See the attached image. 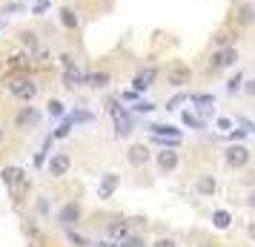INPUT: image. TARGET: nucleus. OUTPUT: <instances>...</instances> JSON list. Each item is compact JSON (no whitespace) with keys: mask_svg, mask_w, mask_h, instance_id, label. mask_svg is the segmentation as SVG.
Returning a JSON list of instances; mask_svg holds the SVG:
<instances>
[{"mask_svg":"<svg viewBox=\"0 0 255 247\" xmlns=\"http://www.w3.org/2000/svg\"><path fill=\"white\" fill-rule=\"evenodd\" d=\"M155 78H158V69L155 66H146V69H140L135 78H132V89L135 92H146L152 83H155Z\"/></svg>","mask_w":255,"mask_h":247,"instance_id":"39448f33","label":"nucleus"},{"mask_svg":"<svg viewBox=\"0 0 255 247\" xmlns=\"http://www.w3.org/2000/svg\"><path fill=\"white\" fill-rule=\"evenodd\" d=\"M195 187H198V193H201V196H215L218 184H215V178H212V176H201Z\"/></svg>","mask_w":255,"mask_h":247,"instance_id":"dca6fc26","label":"nucleus"},{"mask_svg":"<svg viewBox=\"0 0 255 247\" xmlns=\"http://www.w3.org/2000/svg\"><path fill=\"white\" fill-rule=\"evenodd\" d=\"M149 130H152V135H169V138H181V130H175V127H169V124H152Z\"/></svg>","mask_w":255,"mask_h":247,"instance_id":"a211bd4d","label":"nucleus"},{"mask_svg":"<svg viewBox=\"0 0 255 247\" xmlns=\"http://www.w3.org/2000/svg\"><path fill=\"white\" fill-rule=\"evenodd\" d=\"M235 60H238V49L235 46H221L212 60H209V72H221V69H230L235 66Z\"/></svg>","mask_w":255,"mask_h":247,"instance_id":"7ed1b4c3","label":"nucleus"},{"mask_svg":"<svg viewBox=\"0 0 255 247\" xmlns=\"http://www.w3.org/2000/svg\"><path fill=\"white\" fill-rule=\"evenodd\" d=\"M184 101H186V95H175L172 101H169V104H166V109H178V106L184 104Z\"/></svg>","mask_w":255,"mask_h":247,"instance_id":"c756f323","label":"nucleus"},{"mask_svg":"<svg viewBox=\"0 0 255 247\" xmlns=\"http://www.w3.org/2000/svg\"><path fill=\"white\" fill-rule=\"evenodd\" d=\"M155 247H175L172 239H161V242H155Z\"/></svg>","mask_w":255,"mask_h":247,"instance_id":"f704fd0d","label":"nucleus"},{"mask_svg":"<svg viewBox=\"0 0 255 247\" xmlns=\"http://www.w3.org/2000/svg\"><path fill=\"white\" fill-rule=\"evenodd\" d=\"M46 106H49V115H52V118H63V115H66V106L60 104L58 98H52Z\"/></svg>","mask_w":255,"mask_h":247,"instance_id":"4be33fe9","label":"nucleus"},{"mask_svg":"<svg viewBox=\"0 0 255 247\" xmlns=\"http://www.w3.org/2000/svg\"><path fill=\"white\" fill-rule=\"evenodd\" d=\"M224 158H227V164L235 167V170H241V167L250 164V150L244 147V144H232V147H227V153H224Z\"/></svg>","mask_w":255,"mask_h":247,"instance_id":"20e7f679","label":"nucleus"},{"mask_svg":"<svg viewBox=\"0 0 255 247\" xmlns=\"http://www.w3.org/2000/svg\"><path fill=\"white\" fill-rule=\"evenodd\" d=\"M247 204H250V207H255V193H250V199H247Z\"/></svg>","mask_w":255,"mask_h":247,"instance_id":"e433bc0d","label":"nucleus"},{"mask_svg":"<svg viewBox=\"0 0 255 247\" xmlns=\"http://www.w3.org/2000/svg\"><path fill=\"white\" fill-rule=\"evenodd\" d=\"M37 3H49V0H37Z\"/></svg>","mask_w":255,"mask_h":247,"instance_id":"4c0bfd02","label":"nucleus"},{"mask_svg":"<svg viewBox=\"0 0 255 247\" xmlns=\"http://www.w3.org/2000/svg\"><path fill=\"white\" fill-rule=\"evenodd\" d=\"M72 124H75V121H72V115H66V118H63V124L55 130V135H52V138H66V135H69V130H72Z\"/></svg>","mask_w":255,"mask_h":247,"instance_id":"5701e85b","label":"nucleus"},{"mask_svg":"<svg viewBox=\"0 0 255 247\" xmlns=\"http://www.w3.org/2000/svg\"><path fill=\"white\" fill-rule=\"evenodd\" d=\"M60 23L66 26V29H78V14L72 12V9H60Z\"/></svg>","mask_w":255,"mask_h":247,"instance_id":"412c9836","label":"nucleus"},{"mask_svg":"<svg viewBox=\"0 0 255 247\" xmlns=\"http://www.w3.org/2000/svg\"><path fill=\"white\" fill-rule=\"evenodd\" d=\"M184 124L192 127V130H201V127H204V121H201L198 115H192V112H184Z\"/></svg>","mask_w":255,"mask_h":247,"instance_id":"bb28decb","label":"nucleus"},{"mask_svg":"<svg viewBox=\"0 0 255 247\" xmlns=\"http://www.w3.org/2000/svg\"><path fill=\"white\" fill-rule=\"evenodd\" d=\"M0 178H3V184L9 187V193H12L14 201H23L26 190H29V178H26L23 167H3Z\"/></svg>","mask_w":255,"mask_h":247,"instance_id":"f257e3e1","label":"nucleus"},{"mask_svg":"<svg viewBox=\"0 0 255 247\" xmlns=\"http://www.w3.org/2000/svg\"><path fill=\"white\" fill-rule=\"evenodd\" d=\"M109 236H112V239H124V236H127V224L124 222H112L109 224Z\"/></svg>","mask_w":255,"mask_h":247,"instance_id":"393cba45","label":"nucleus"},{"mask_svg":"<svg viewBox=\"0 0 255 247\" xmlns=\"http://www.w3.org/2000/svg\"><path fill=\"white\" fill-rule=\"evenodd\" d=\"M118 184H121V176L106 173V176L101 178V184H98V199H112V193L118 190Z\"/></svg>","mask_w":255,"mask_h":247,"instance_id":"6e6552de","label":"nucleus"},{"mask_svg":"<svg viewBox=\"0 0 255 247\" xmlns=\"http://www.w3.org/2000/svg\"><path fill=\"white\" fill-rule=\"evenodd\" d=\"M0 141H3V130H0Z\"/></svg>","mask_w":255,"mask_h":247,"instance_id":"58836bf2","label":"nucleus"},{"mask_svg":"<svg viewBox=\"0 0 255 247\" xmlns=\"http://www.w3.org/2000/svg\"><path fill=\"white\" fill-rule=\"evenodd\" d=\"M155 109V104H149V101H138L135 104V112H152Z\"/></svg>","mask_w":255,"mask_h":247,"instance_id":"c85d7f7f","label":"nucleus"},{"mask_svg":"<svg viewBox=\"0 0 255 247\" xmlns=\"http://www.w3.org/2000/svg\"><path fill=\"white\" fill-rule=\"evenodd\" d=\"M201 247H212V245H201Z\"/></svg>","mask_w":255,"mask_h":247,"instance_id":"ea45409f","label":"nucleus"},{"mask_svg":"<svg viewBox=\"0 0 255 247\" xmlns=\"http://www.w3.org/2000/svg\"><path fill=\"white\" fill-rule=\"evenodd\" d=\"M212 224H215L218 230H227V227L232 224V216L227 210H215V213H212Z\"/></svg>","mask_w":255,"mask_h":247,"instance_id":"6ab92c4d","label":"nucleus"},{"mask_svg":"<svg viewBox=\"0 0 255 247\" xmlns=\"http://www.w3.org/2000/svg\"><path fill=\"white\" fill-rule=\"evenodd\" d=\"M83 81L89 83L92 89H104V86H109V81H112V78H109V72H92V75H86Z\"/></svg>","mask_w":255,"mask_h":247,"instance_id":"2eb2a0df","label":"nucleus"},{"mask_svg":"<svg viewBox=\"0 0 255 247\" xmlns=\"http://www.w3.org/2000/svg\"><path fill=\"white\" fill-rule=\"evenodd\" d=\"M232 37H235V35H232V29H221V32H218V35H215V37H212V43H215V46H232Z\"/></svg>","mask_w":255,"mask_h":247,"instance_id":"aec40b11","label":"nucleus"},{"mask_svg":"<svg viewBox=\"0 0 255 247\" xmlns=\"http://www.w3.org/2000/svg\"><path fill=\"white\" fill-rule=\"evenodd\" d=\"M37 121H40V112H37L35 106H23L17 112V118H14L17 127H37Z\"/></svg>","mask_w":255,"mask_h":247,"instance_id":"9d476101","label":"nucleus"},{"mask_svg":"<svg viewBox=\"0 0 255 247\" xmlns=\"http://www.w3.org/2000/svg\"><path fill=\"white\" fill-rule=\"evenodd\" d=\"M253 20H255V6H253V3L238 6V12H235V23H238V26H250Z\"/></svg>","mask_w":255,"mask_h":247,"instance_id":"4468645a","label":"nucleus"},{"mask_svg":"<svg viewBox=\"0 0 255 247\" xmlns=\"http://www.w3.org/2000/svg\"><path fill=\"white\" fill-rule=\"evenodd\" d=\"M247 233H250V239H255V222L250 224V227H247Z\"/></svg>","mask_w":255,"mask_h":247,"instance_id":"c9c22d12","label":"nucleus"},{"mask_svg":"<svg viewBox=\"0 0 255 247\" xmlns=\"http://www.w3.org/2000/svg\"><path fill=\"white\" fill-rule=\"evenodd\" d=\"M215 124H218V130H232V121H230V118H218Z\"/></svg>","mask_w":255,"mask_h":247,"instance_id":"2f4dec72","label":"nucleus"},{"mask_svg":"<svg viewBox=\"0 0 255 247\" xmlns=\"http://www.w3.org/2000/svg\"><path fill=\"white\" fill-rule=\"evenodd\" d=\"M9 92H12L17 101H26V104H29V101L37 95V83L32 81V78L17 75V78H12V81H9Z\"/></svg>","mask_w":255,"mask_h":247,"instance_id":"f03ea898","label":"nucleus"},{"mask_svg":"<svg viewBox=\"0 0 255 247\" xmlns=\"http://www.w3.org/2000/svg\"><path fill=\"white\" fill-rule=\"evenodd\" d=\"M69 167H72V158L66 153L52 155V158H49V176H55V178L66 176V173H69Z\"/></svg>","mask_w":255,"mask_h":247,"instance_id":"0eeeda50","label":"nucleus"},{"mask_svg":"<svg viewBox=\"0 0 255 247\" xmlns=\"http://www.w3.org/2000/svg\"><path fill=\"white\" fill-rule=\"evenodd\" d=\"M127 158H129V164L132 167H143L146 161H149V150H146L143 144H132L129 153H127Z\"/></svg>","mask_w":255,"mask_h":247,"instance_id":"9b49d317","label":"nucleus"},{"mask_svg":"<svg viewBox=\"0 0 255 247\" xmlns=\"http://www.w3.org/2000/svg\"><path fill=\"white\" fill-rule=\"evenodd\" d=\"M241 89L247 95H255V78H253V81H247V86H241Z\"/></svg>","mask_w":255,"mask_h":247,"instance_id":"72a5a7b5","label":"nucleus"},{"mask_svg":"<svg viewBox=\"0 0 255 247\" xmlns=\"http://www.w3.org/2000/svg\"><path fill=\"white\" fill-rule=\"evenodd\" d=\"M58 219L63 224H78V222H81V207H78L75 201H69V204H63V210H60Z\"/></svg>","mask_w":255,"mask_h":247,"instance_id":"f8f14e48","label":"nucleus"},{"mask_svg":"<svg viewBox=\"0 0 255 247\" xmlns=\"http://www.w3.org/2000/svg\"><path fill=\"white\" fill-rule=\"evenodd\" d=\"M49 12V3H35V9H32V14H46Z\"/></svg>","mask_w":255,"mask_h":247,"instance_id":"7c9ffc66","label":"nucleus"},{"mask_svg":"<svg viewBox=\"0 0 255 247\" xmlns=\"http://www.w3.org/2000/svg\"><path fill=\"white\" fill-rule=\"evenodd\" d=\"M241 86H244V75H241V72H235V78H230V81H227V92L235 95Z\"/></svg>","mask_w":255,"mask_h":247,"instance_id":"b1692460","label":"nucleus"},{"mask_svg":"<svg viewBox=\"0 0 255 247\" xmlns=\"http://www.w3.org/2000/svg\"><path fill=\"white\" fill-rule=\"evenodd\" d=\"M23 46H29V49H37V35L35 32H23Z\"/></svg>","mask_w":255,"mask_h":247,"instance_id":"cd10ccee","label":"nucleus"},{"mask_svg":"<svg viewBox=\"0 0 255 247\" xmlns=\"http://www.w3.org/2000/svg\"><path fill=\"white\" fill-rule=\"evenodd\" d=\"M60 60H63V69H69V66H75V58H72V55H60Z\"/></svg>","mask_w":255,"mask_h":247,"instance_id":"473e14b6","label":"nucleus"},{"mask_svg":"<svg viewBox=\"0 0 255 247\" xmlns=\"http://www.w3.org/2000/svg\"><path fill=\"white\" fill-rule=\"evenodd\" d=\"M175 167H178V153H175V147H166L163 153H158V170H161V173H172Z\"/></svg>","mask_w":255,"mask_h":247,"instance_id":"1a4fd4ad","label":"nucleus"},{"mask_svg":"<svg viewBox=\"0 0 255 247\" xmlns=\"http://www.w3.org/2000/svg\"><path fill=\"white\" fill-rule=\"evenodd\" d=\"M186 101H192V104H195L198 109H209V106L215 104V95H209V92H198V95H186Z\"/></svg>","mask_w":255,"mask_h":247,"instance_id":"f3484780","label":"nucleus"},{"mask_svg":"<svg viewBox=\"0 0 255 247\" xmlns=\"http://www.w3.org/2000/svg\"><path fill=\"white\" fill-rule=\"evenodd\" d=\"M166 81L172 83V86H184V83L192 81V69L186 63H175L172 69L166 72Z\"/></svg>","mask_w":255,"mask_h":247,"instance_id":"423d86ee","label":"nucleus"},{"mask_svg":"<svg viewBox=\"0 0 255 247\" xmlns=\"http://www.w3.org/2000/svg\"><path fill=\"white\" fill-rule=\"evenodd\" d=\"M81 83H83V75H81V69H78V63L69 66V69H63V86H66V89H78Z\"/></svg>","mask_w":255,"mask_h":247,"instance_id":"ddd939ff","label":"nucleus"},{"mask_svg":"<svg viewBox=\"0 0 255 247\" xmlns=\"http://www.w3.org/2000/svg\"><path fill=\"white\" fill-rule=\"evenodd\" d=\"M9 66H12V69H29V58H26V55H12V58H9Z\"/></svg>","mask_w":255,"mask_h":247,"instance_id":"a878e982","label":"nucleus"},{"mask_svg":"<svg viewBox=\"0 0 255 247\" xmlns=\"http://www.w3.org/2000/svg\"><path fill=\"white\" fill-rule=\"evenodd\" d=\"M0 29H3V23H0Z\"/></svg>","mask_w":255,"mask_h":247,"instance_id":"a19ab883","label":"nucleus"}]
</instances>
